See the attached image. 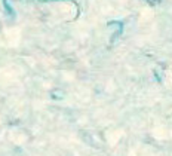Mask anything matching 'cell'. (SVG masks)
<instances>
[{
	"label": "cell",
	"instance_id": "cell-1",
	"mask_svg": "<svg viewBox=\"0 0 172 156\" xmlns=\"http://www.w3.org/2000/svg\"><path fill=\"white\" fill-rule=\"evenodd\" d=\"M148 2H150V3H151V5H154V3H156L154 0H148Z\"/></svg>",
	"mask_w": 172,
	"mask_h": 156
}]
</instances>
